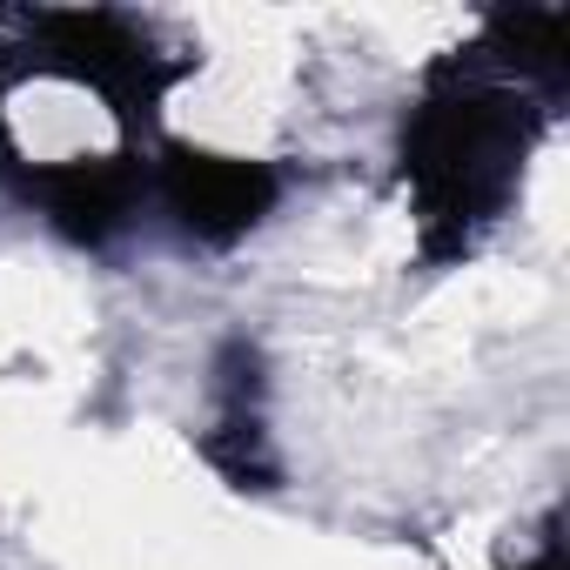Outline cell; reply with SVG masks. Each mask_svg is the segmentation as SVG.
<instances>
[{"mask_svg":"<svg viewBox=\"0 0 570 570\" xmlns=\"http://www.w3.org/2000/svg\"><path fill=\"white\" fill-rule=\"evenodd\" d=\"M563 95L537 88L483 21L470 48L423 68L396 121V181L416 215V255L450 268L476 255V242L523 195V168L550 128Z\"/></svg>","mask_w":570,"mask_h":570,"instance_id":"obj_1","label":"cell"},{"mask_svg":"<svg viewBox=\"0 0 570 570\" xmlns=\"http://www.w3.org/2000/svg\"><path fill=\"white\" fill-rule=\"evenodd\" d=\"M148 195L181 228V242H195V248H235V242H248L275 215L282 168L255 161V155L195 148V141H161V155L148 161Z\"/></svg>","mask_w":570,"mask_h":570,"instance_id":"obj_2","label":"cell"},{"mask_svg":"<svg viewBox=\"0 0 570 570\" xmlns=\"http://www.w3.org/2000/svg\"><path fill=\"white\" fill-rule=\"evenodd\" d=\"M202 463L228 490H275V430H268V356L248 336H228L208 363V423H202Z\"/></svg>","mask_w":570,"mask_h":570,"instance_id":"obj_3","label":"cell"},{"mask_svg":"<svg viewBox=\"0 0 570 570\" xmlns=\"http://www.w3.org/2000/svg\"><path fill=\"white\" fill-rule=\"evenodd\" d=\"M517 570H563V537H557V517L543 523V537H537V550L517 563Z\"/></svg>","mask_w":570,"mask_h":570,"instance_id":"obj_4","label":"cell"}]
</instances>
